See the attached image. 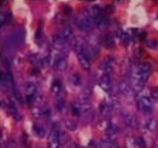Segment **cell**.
<instances>
[{"label":"cell","mask_w":158,"mask_h":148,"mask_svg":"<svg viewBox=\"0 0 158 148\" xmlns=\"http://www.w3.org/2000/svg\"><path fill=\"white\" fill-rule=\"evenodd\" d=\"M153 92H154V93H153V96H154V97L157 98V100H158V88H154Z\"/></svg>","instance_id":"26"},{"label":"cell","mask_w":158,"mask_h":148,"mask_svg":"<svg viewBox=\"0 0 158 148\" xmlns=\"http://www.w3.org/2000/svg\"><path fill=\"white\" fill-rule=\"evenodd\" d=\"M93 23H96V22H94V19L92 18V15H91L89 12H84L81 17L77 19V26L83 32H88V31H89V29L92 28V26H93Z\"/></svg>","instance_id":"1"},{"label":"cell","mask_w":158,"mask_h":148,"mask_svg":"<svg viewBox=\"0 0 158 148\" xmlns=\"http://www.w3.org/2000/svg\"><path fill=\"white\" fill-rule=\"evenodd\" d=\"M72 81H73V83H74L75 86L81 84V77H79L78 74H73V75H72Z\"/></svg>","instance_id":"20"},{"label":"cell","mask_w":158,"mask_h":148,"mask_svg":"<svg viewBox=\"0 0 158 148\" xmlns=\"http://www.w3.org/2000/svg\"><path fill=\"white\" fill-rule=\"evenodd\" d=\"M156 126H157V124H156V120L154 119H147V121H145V128L148 130H154L156 129Z\"/></svg>","instance_id":"17"},{"label":"cell","mask_w":158,"mask_h":148,"mask_svg":"<svg viewBox=\"0 0 158 148\" xmlns=\"http://www.w3.org/2000/svg\"><path fill=\"white\" fill-rule=\"evenodd\" d=\"M78 60H79V64L82 65V68L85 69V70H88V69L91 68V60H89V56H88L87 51L78 54Z\"/></svg>","instance_id":"7"},{"label":"cell","mask_w":158,"mask_h":148,"mask_svg":"<svg viewBox=\"0 0 158 148\" xmlns=\"http://www.w3.org/2000/svg\"><path fill=\"white\" fill-rule=\"evenodd\" d=\"M100 73H105V74L111 75V73H112V65H111V63H108V60H105V61L101 63Z\"/></svg>","instance_id":"10"},{"label":"cell","mask_w":158,"mask_h":148,"mask_svg":"<svg viewBox=\"0 0 158 148\" xmlns=\"http://www.w3.org/2000/svg\"><path fill=\"white\" fill-rule=\"evenodd\" d=\"M51 91H52V95L54 96H59L61 93V83H60V81H54V83H52V87H51Z\"/></svg>","instance_id":"13"},{"label":"cell","mask_w":158,"mask_h":148,"mask_svg":"<svg viewBox=\"0 0 158 148\" xmlns=\"http://www.w3.org/2000/svg\"><path fill=\"white\" fill-rule=\"evenodd\" d=\"M106 130H107V134L110 135V137H115L116 135V126L112 124V123H108L107 124V128H106Z\"/></svg>","instance_id":"16"},{"label":"cell","mask_w":158,"mask_h":148,"mask_svg":"<svg viewBox=\"0 0 158 148\" xmlns=\"http://www.w3.org/2000/svg\"><path fill=\"white\" fill-rule=\"evenodd\" d=\"M66 128L69 130H74L75 129V125H74V123H72V121H66Z\"/></svg>","instance_id":"22"},{"label":"cell","mask_w":158,"mask_h":148,"mask_svg":"<svg viewBox=\"0 0 158 148\" xmlns=\"http://www.w3.org/2000/svg\"><path fill=\"white\" fill-rule=\"evenodd\" d=\"M73 46H74V50H75L77 55L82 54V53H85V47H84V45H83V42L81 40H74Z\"/></svg>","instance_id":"11"},{"label":"cell","mask_w":158,"mask_h":148,"mask_svg":"<svg viewBox=\"0 0 158 148\" xmlns=\"http://www.w3.org/2000/svg\"><path fill=\"white\" fill-rule=\"evenodd\" d=\"M138 106H139V110L147 115L152 114V101L151 97L148 95H142L139 97V101H138Z\"/></svg>","instance_id":"3"},{"label":"cell","mask_w":158,"mask_h":148,"mask_svg":"<svg viewBox=\"0 0 158 148\" xmlns=\"http://www.w3.org/2000/svg\"><path fill=\"white\" fill-rule=\"evenodd\" d=\"M26 93H27V96L33 97L35 93H36V84L32 83V82H28L26 84Z\"/></svg>","instance_id":"14"},{"label":"cell","mask_w":158,"mask_h":148,"mask_svg":"<svg viewBox=\"0 0 158 148\" xmlns=\"http://www.w3.org/2000/svg\"><path fill=\"white\" fill-rule=\"evenodd\" d=\"M24 41V32L22 28L15 29V31L8 37V45L12 46V47H17V46H21Z\"/></svg>","instance_id":"2"},{"label":"cell","mask_w":158,"mask_h":148,"mask_svg":"<svg viewBox=\"0 0 158 148\" xmlns=\"http://www.w3.org/2000/svg\"><path fill=\"white\" fill-rule=\"evenodd\" d=\"M118 88H120V91L123 93H126L127 91H129V88H130V82L126 81V79H123L120 83H118Z\"/></svg>","instance_id":"15"},{"label":"cell","mask_w":158,"mask_h":148,"mask_svg":"<svg viewBox=\"0 0 158 148\" xmlns=\"http://www.w3.org/2000/svg\"><path fill=\"white\" fill-rule=\"evenodd\" d=\"M98 79H100V86L103 88L106 92H110L111 91V77L108 74H105V73H100L98 74Z\"/></svg>","instance_id":"4"},{"label":"cell","mask_w":158,"mask_h":148,"mask_svg":"<svg viewBox=\"0 0 158 148\" xmlns=\"http://www.w3.org/2000/svg\"><path fill=\"white\" fill-rule=\"evenodd\" d=\"M55 68L59 69V70H64L66 68V56L64 54H60L59 56H56L55 59Z\"/></svg>","instance_id":"8"},{"label":"cell","mask_w":158,"mask_h":148,"mask_svg":"<svg viewBox=\"0 0 158 148\" xmlns=\"http://www.w3.org/2000/svg\"><path fill=\"white\" fill-rule=\"evenodd\" d=\"M33 130H35L36 135L40 137V138H42V137L46 134V132H45L44 128H42V126H38V125H35V126H33Z\"/></svg>","instance_id":"18"},{"label":"cell","mask_w":158,"mask_h":148,"mask_svg":"<svg viewBox=\"0 0 158 148\" xmlns=\"http://www.w3.org/2000/svg\"><path fill=\"white\" fill-rule=\"evenodd\" d=\"M56 107L59 108V110H63V107H64V101H63V100L57 101V104H56Z\"/></svg>","instance_id":"24"},{"label":"cell","mask_w":158,"mask_h":148,"mask_svg":"<svg viewBox=\"0 0 158 148\" xmlns=\"http://www.w3.org/2000/svg\"><path fill=\"white\" fill-rule=\"evenodd\" d=\"M60 147V135L56 132V129H52L50 135H48V148H59Z\"/></svg>","instance_id":"5"},{"label":"cell","mask_w":158,"mask_h":148,"mask_svg":"<svg viewBox=\"0 0 158 148\" xmlns=\"http://www.w3.org/2000/svg\"><path fill=\"white\" fill-rule=\"evenodd\" d=\"M108 111H110V106L106 105V104H102V106H101V112H102V115H107Z\"/></svg>","instance_id":"19"},{"label":"cell","mask_w":158,"mask_h":148,"mask_svg":"<svg viewBox=\"0 0 158 148\" xmlns=\"http://www.w3.org/2000/svg\"><path fill=\"white\" fill-rule=\"evenodd\" d=\"M136 143H138V146H140V147H144L145 146L143 138H136Z\"/></svg>","instance_id":"23"},{"label":"cell","mask_w":158,"mask_h":148,"mask_svg":"<svg viewBox=\"0 0 158 148\" xmlns=\"http://www.w3.org/2000/svg\"><path fill=\"white\" fill-rule=\"evenodd\" d=\"M2 83L4 87H8V88H13V79H12V75L9 74L8 72H4L2 74Z\"/></svg>","instance_id":"9"},{"label":"cell","mask_w":158,"mask_h":148,"mask_svg":"<svg viewBox=\"0 0 158 148\" xmlns=\"http://www.w3.org/2000/svg\"><path fill=\"white\" fill-rule=\"evenodd\" d=\"M0 21H2V26H4L6 23V15L5 14H2V17H0Z\"/></svg>","instance_id":"25"},{"label":"cell","mask_w":158,"mask_h":148,"mask_svg":"<svg viewBox=\"0 0 158 148\" xmlns=\"http://www.w3.org/2000/svg\"><path fill=\"white\" fill-rule=\"evenodd\" d=\"M124 120H125V124H126V125H131L133 117H131V116H129V115H124Z\"/></svg>","instance_id":"21"},{"label":"cell","mask_w":158,"mask_h":148,"mask_svg":"<svg viewBox=\"0 0 158 148\" xmlns=\"http://www.w3.org/2000/svg\"><path fill=\"white\" fill-rule=\"evenodd\" d=\"M60 37L63 38V41L66 44V42L72 38V29L69 28V27H65V28L63 29V31L60 32Z\"/></svg>","instance_id":"12"},{"label":"cell","mask_w":158,"mask_h":148,"mask_svg":"<svg viewBox=\"0 0 158 148\" xmlns=\"http://www.w3.org/2000/svg\"><path fill=\"white\" fill-rule=\"evenodd\" d=\"M151 72H152V66H151L149 63H143L139 66V69H138V74L140 75V78L143 81H147V78L149 77Z\"/></svg>","instance_id":"6"}]
</instances>
